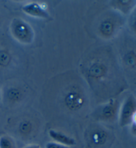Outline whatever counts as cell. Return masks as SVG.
Listing matches in <instances>:
<instances>
[{
	"mask_svg": "<svg viewBox=\"0 0 136 148\" xmlns=\"http://www.w3.org/2000/svg\"><path fill=\"white\" fill-rule=\"evenodd\" d=\"M21 130L23 133H27L31 130V123L29 122H23L21 125Z\"/></svg>",
	"mask_w": 136,
	"mask_h": 148,
	"instance_id": "ba28073f",
	"label": "cell"
},
{
	"mask_svg": "<svg viewBox=\"0 0 136 148\" xmlns=\"http://www.w3.org/2000/svg\"><path fill=\"white\" fill-rule=\"evenodd\" d=\"M0 148H16V145L11 137L2 136L0 137Z\"/></svg>",
	"mask_w": 136,
	"mask_h": 148,
	"instance_id": "8992f818",
	"label": "cell"
},
{
	"mask_svg": "<svg viewBox=\"0 0 136 148\" xmlns=\"http://www.w3.org/2000/svg\"><path fill=\"white\" fill-rule=\"evenodd\" d=\"M49 135L54 140V142L60 143V144L66 145L68 147L73 146L76 144V141L72 138H70L63 133L51 130L49 132Z\"/></svg>",
	"mask_w": 136,
	"mask_h": 148,
	"instance_id": "277c9868",
	"label": "cell"
},
{
	"mask_svg": "<svg viewBox=\"0 0 136 148\" xmlns=\"http://www.w3.org/2000/svg\"><path fill=\"white\" fill-rule=\"evenodd\" d=\"M22 10L25 14L31 16L39 17V18L47 19L49 15L45 8H43L40 4L36 2L28 3L22 8Z\"/></svg>",
	"mask_w": 136,
	"mask_h": 148,
	"instance_id": "3957f363",
	"label": "cell"
},
{
	"mask_svg": "<svg viewBox=\"0 0 136 148\" xmlns=\"http://www.w3.org/2000/svg\"><path fill=\"white\" fill-rule=\"evenodd\" d=\"M24 148H41L39 145H36V144H32V145H27V146L25 147Z\"/></svg>",
	"mask_w": 136,
	"mask_h": 148,
	"instance_id": "9c48e42d",
	"label": "cell"
},
{
	"mask_svg": "<svg viewBox=\"0 0 136 148\" xmlns=\"http://www.w3.org/2000/svg\"><path fill=\"white\" fill-rule=\"evenodd\" d=\"M46 148H71L70 147L66 146V145L60 144V143H56V142H49L47 143Z\"/></svg>",
	"mask_w": 136,
	"mask_h": 148,
	"instance_id": "52a82bcc",
	"label": "cell"
},
{
	"mask_svg": "<svg viewBox=\"0 0 136 148\" xmlns=\"http://www.w3.org/2000/svg\"><path fill=\"white\" fill-rule=\"evenodd\" d=\"M12 32L15 38L22 43H30L33 40V30L27 23L21 19H15L13 21Z\"/></svg>",
	"mask_w": 136,
	"mask_h": 148,
	"instance_id": "7a4b0ae2",
	"label": "cell"
},
{
	"mask_svg": "<svg viewBox=\"0 0 136 148\" xmlns=\"http://www.w3.org/2000/svg\"><path fill=\"white\" fill-rule=\"evenodd\" d=\"M116 106L114 104L110 103V105L106 106L103 108L102 111V118L104 119H110L114 116L116 114Z\"/></svg>",
	"mask_w": 136,
	"mask_h": 148,
	"instance_id": "5b68a950",
	"label": "cell"
},
{
	"mask_svg": "<svg viewBox=\"0 0 136 148\" xmlns=\"http://www.w3.org/2000/svg\"><path fill=\"white\" fill-rule=\"evenodd\" d=\"M136 103L134 97L129 96L123 103L120 112V125L122 127L135 123Z\"/></svg>",
	"mask_w": 136,
	"mask_h": 148,
	"instance_id": "6da1fadb",
	"label": "cell"
}]
</instances>
